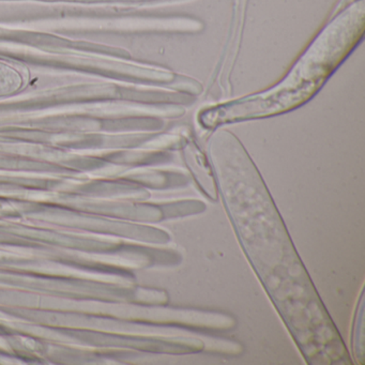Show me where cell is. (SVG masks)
I'll use <instances>...</instances> for the list:
<instances>
[{
    "label": "cell",
    "mask_w": 365,
    "mask_h": 365,
    "mask_svg": "<svg viewBox=\"0 0 365 365\" xmlns=\"http://www.w3.org/2000/svg\"><path fill=\"white\" fill-rule=\"evenodd\" d=\"M364 16V0H359L320 33L283 82L262 95L202 110L200 125L215 129L235 121L282 114L309 101L362 39Z\"/></svg>",
    "instance_id": "6da1fadb"
}]
</instances>
